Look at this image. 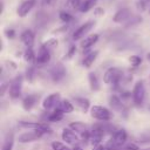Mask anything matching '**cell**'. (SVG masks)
<instances>
[{"instance_id":"obj_1","label":"cell","mask_w":150,"mask_h":150,"mask_svg":"<svg viewBox=\"0 0 150 150\" xmlns=\"http://www.w3.org/2000/svg\"><path fill=\"white\" fill-rule=\"evenodd\" d=\"M127 138H128L127 131L124 129H118L112 134L111 138L107 142L104 146L107 150H120L125 144Z\"/></svg>"},{"instance_id":"obj_2","label":"cell","mask_w":150,"mask_h":150,"mask_svg":"<svg viewBox=\"0 0 150 150\" xmlns=\"http://www.w3.org/2000/svg\"><path fill=\"white\" fill-rule=\"evenodd\" d=\"M123 77V73L121 69L116 68V67H111L109 69L105 70L104 75H103V82L105 84H112V86H118L121 80Z\"/></svg>"},{"instance_id":"obj_3","label":"cell","mask_w":150,"mask_h":150,"mask_svg":"<svg viewBox=\"0 0 150 150\" xmlns=\"http://www.w3.org/2000/svg\"><path fill=\"white\" fill-rule=\"evenodd\" d=\"M22 82H23V76L22 75H16L11 82H9V88H8V95L12 100H16L21 96V90H22Z\"/></svg>"},{"instance_id":"obj_4","label":"cell","mask_w":150,"mask_h":150,"mask_svg":"<svg viewBox=\"0 0 150 150\" xmlns=\"http://www.w3.org/2000/svg\"><path fill=\"white\" fill-rule=\"evenodd\" d=\"M131 96H132V102L135 103V105H142L143 104V101L145 97V88H144V83L142 80H139L135 83Z\"/></svg>"},{"instance_id":"obj_5","label":"cell","mask_w":150,"mask_h":150,"mask_svg":"<svg viewBox=\"0 0 150 150\" xmlns=\"http://www.w3.org/2000/svg\"><path fill=\"white\" fill-rule=\"evenodd\" d=\"M90 115L93 118L98 120V121H103V122H107L111 118L110 110L107 109L105 107H102V105H93L90 108Z\"/></svg>"},{"instance_id":"obj_6","label":"cell","mask_w":150,"mask_h":150,"mask_svg":"<svg viewBox=\"0 0 150 150\" xmlns=\"http://www.w3.org/2000/svg\"><path fill=\"white\" fill-rule=\"evenodd\" d=\"M19 128L22 129H30V130H42L46 134L47 132H52L50 128L48 127L47 123L45 122H27V121H20L18 123Z\"/></svg>"},{"instance_id":"obj_7","label":"cell","mask_w":150,"mask_h":150,"mask_svg":"<svg viewBox=\"0 0 150 150\" xmlns=\"http://www.w3.org/2000/svg\"><path fill=\"white\" fill-rule=\"evenodd\" d=\"M61 102V95L60 93H53L50 95H48L47 97H45L43 102H42V107L45 110H52V109H56L59 107Z\"/></svg>"},{"instance_id":"obj_8","label":"cell","mask_w":150,"mask_h":150,"mask_svg":"<svg viewBox=\"0 0 150 150\" xmlns=\"http://www.w3.org/2000/svg\"><path fill=\"white\" fill-rule=\"evenodd\" d=\"M69 128L75 131L77 135H80L81 139L84 142V141H89L90 138V131L87 129V125L82 122H71L69 124Z\"/></svg>"},{"instance_id":"obj_9","label":"cell","mask_w":150,"mask_h":150,"mask_svg":"<svg viewBox=\"0 0 150 150\" xmlns=\"http://www.w3.org/2000/svg\"><path fill=\"white\" fill-rule=\"evenodd\" d=\"M46 132L42 130H32L25 134H21L19 136V142L20 143H29V142H34L36 139H39L40 137H42V135H45Z\"/></svg>"},{"instance_id":"obj_10","label":"cell","mask_w":150,"mask_h":150,"mask_svg":"<svg viewBox=\"0 0 150 150\" xmlns=\"http://www.w3.org/2000/svg\"><path fill=\"white\" fill-rule=\"evenodd\" d=\"M49 76L54 82H60L66 76V68L62 66V63H56L52 67Z\"/></svg>"},{"instance_id":"obj_11","label":"cell","mask_w":150,"mask_h":150,"mask_svg":"<svg viewBox=\"0 0 150 150\" xmlns=\"http://www.w3.org/2000/svg\"><path fill=\"white\" fill-rule=\"evenodd\" d=\"M62 139L67 143V144H69V145H74V146H76V144L79 143V141H80V137L77 136V134L75 132V131H73L70 128H64L63 130H62Z\"/></svg>"},{"instance_id":"obj_12","label":"cell","mask_w":150,"mask_h":150,"mask_svg":"<svg viewBox=\"0 0 150 150\" xmlns=\"http://www.w3.org/2000/svg\"><path fill=\"white\" fill-rule=\"evenodd\" d=\"M95 26V22L94 21H88L86 23H83L82 26H80L73 34V39L74 40H80L82 38H84V35Z\"/></svg>"},{"instance_id":"obj_13","label":"cell","mask_w":150,"mask_h":150,"mask_svg":"<svg viewBox=\"0 0 150 150\" xmlns=\"http://www.w3.org/2000/svg\"><path fill=\"white\" fill-rule=\"evenodd\" d=\"M34 5H35V0H25V1H22L20 4V6L18 7V9H16L18 15L20 18L26 16L30 12V9L34 7Z\"/></svg>"},{"instance_id":"obj_14","label":"cell","mask_w":150,"mask_h":150,"mask_svg":"<svg viewBox=\"0 0 150 150\" xmlns=\"http://www.w3.org/2000/svg\"><path fill=\"white\" fill-rule=\"evenodd\" d=\"M109 105L112 108V110H115V111H117V112L123 114V112L127 111V109H125L124 104L122 103L121 98H120L118 96H116V95H111V96L109 97Z\"/></svg>"},{"instance_id":"obj_15","label":"cell","mask_w":150,"mask_h":150,"mask_svg":"<svg viewBox=\"0 0 150 150\" xmlns=\"http://www.w3.org/2000/svg\"><path fill=\"white\" fill-rule=\"evenodd\" d=\"M49 60H50V52H49V49H47L45 46H42V47L39 49V52H38L35 62H36L38 64H46V63L49 62Z\"/></svg>"},{"instance_id":"obj_16","label":"cell","mask_w":150,"mask_h":150,"mask_svg":"<svg viewBox=\"0 0 150 150\" xmlns=\"http://www.w3.org/2000/svg\"><path fill=\"white\" fill-rule=\"evenodd\" d=\"M73 103H74V107L76 109H79L81 112H87L90 109V102H89L88 98H84V97H74Z\"/></svg>"},{"instance_id":"obj_17","label":"cell","mask_w":150,"mask_h":150,"mask_svg":"<svg viewBox=\"0 0 150 150\" xmlns=\"http://www.w3.org/2000/svg\"><path fill=\"white\" fill-rule=\"evenodd\" d=\"M38 101H39V96L38 95H35V94L27 95L22 100V108L26 111H29V110H32L34 108V105L38 103Z\"/></svg>"},{"instance_id":"obj_18","label":"cell","mask_w":150,"mask_h":150,"mask_svg":"<svg viewBox=\"0 0 150 150\" xmlns=\"http://www.w3.org/2000/svg\"><path fill=\"white\" fill-rule=\"evenodd\" d=\"M129 18H130V11L128 8H122V9H120V11H117L115 13L112 20H114V22L121 23V22L127 21Z\"/></svg>"},{"instance_id":"obj_19","label":"cell","mask_w":150,"mask_h":150,"mask_svg":"<svg viewBox=\"0 0 150 150\" xmlns=\"http://www.w3.org/2000/svg\"><path fill=\"white\" fill-rule=\"evenodd\" d=\"M21 41L26 47H33V45H34V33L29 29L25 30L21 34Z\"/></svg>"},{"instance_id":"obj_20","label":"cell","mask_w":150,"mask_h":150,"mask_svg":"<svg viewBox=\"0 0 150 150\" xmlns=\"http://www.w3.org/2000/svg\"><path fill=\"white\" fill-rule=\"evenodd\" d=\"M62 117H63V111L60 108H56L53 112H49L45 116L46 121H48V122H59L62 120Z\"/></svg>"},{"instance_id":"obj_21","label":"cell","mask_w":150,"mask_h":150,"mask_svg":"<svg viewBox=\"0 0 150 150\" xmlns=\"http://www.w3.org/2000/svg\"><path fill=\"white\" fill-rule=\"evenodd\" d=\"M97 40H98V35H97V34H91V35L84 38V40L81 42V47H82L83 49H88V48H90L91 46H94V45L97 42Z\"/></svg>"},{"instance_id":"obj_22","label":"cell","mask_w":150,"mask_h":150,"mask_svg":"<svg viewBox=\"0 0 150 150\" xmlns=\"http://www.w3.org/2000/svg\"><path fill=\"white\" fill-rule=\"evenodd\" d=\"M14 145V135L13 132H7L1 146V150H12Z\"/></svg>"},{"instance_id":"obj_23","label":"cell","mask_w":150,"mask_h":150,"mask_svg":"<svg viewBox=\"0 0 150 150\" xmlns=\"http://www.w3.org/2000/svg\"><path fill=\"white\" fill-rule=\"evenodd\" d=\"M97 55H98V52H97V50H94V52H90V53H88V54L84 56L83 61H82L83 66H84L86 68H90V67H91V64L94 63V61L96 60Z\"/></svg>"},{"instance_id":"obj_24","label":"cell","mask_w":150,"mask_h":150,"mask_svg":"<svg viewBox=\"0 0 150 150\" xmlns=\"http://www.w3.org/2000/svg\"><path fill=\"white\" fill-rule=\"evenodd\" d=\"M88 81H89L90 89L93 91L100 90V82H98V79H97V76H96L95 73H89L88 74Z\"/></svg>"},{"instance_id":"obj_25","label":"cell","mask_w":150,"mask_h":150,"mask_svg":"<svg viewBox=\"0 0 150 150\" xmlns=\"http://www.w3.org/2000/svg\"><path fill=\"white\" fill-rule=\"evenodd\" d=\"M57 108H60L62 111H63V114H70V112H73L74 111V104L70 102V101H68V100H62L61 102H60V104H59V107Z\"/></svg>"},{"instance_id":"obj_26","label":"cell","mask_w":150,"mask_h":150,"mask_svg":"<svg viewBox=\"0 0 150 150\" xmlns=\"http://www.w3.org/2000/svg\"><path fill=\"white\" fill-rule=\"evenodd\" d=\"M96 1H97V0H83L82 4H81V6H80V9H79V11L82 12V13L88 12L89 9H91V8L95 6Z\"/></svg>"},{"instance_id":"obj_27","label":"cell","mask_w":150,"mask_h":150,"mask_svg":"<svg viewBox=\"0 0 150 150\" xmlns=\"http://www.w3.org/2000/svg\"><path fill=\"white\" fill-rule=\"evenodd\" d=\"M23 59L28 63H32V62H34L36 60V55L34 54L32 47H27V49L25 50V54H23Z\"/></svg>"},{"instance_id":"obj_28","label":"cell","mask_w":150,"mask_h":150,"mask_svg":"<svg viewBox=\"0 0 150 150\" xmlns=\"http://www.w3.org/2000/svg\"><path fill=\"white\" fill-rule=\"evenodd\" d=\"M52 149L53 150H73V149H69L66 144H63L61 142H57V141L52 143Z\"/></svg>"},{"instance_id":"obj_29","label":"cell","mask_w":150,"mask_h":150,"mask_svg":"<svg viewBox=\"0 0 150 150\" xmlns=\"http://www.w3.org/2000/svg\"><path fill=\"white\" fill-rule=\"evenodd\" d=\"M129 62L131 63L132 67H138L141 63H142V59L138 56V55H131L129 57Z\"/></svg>"},{"instance_id":"obj_30","label":"cell","mask_w":150,"mask_h":150,"mask_svg":"<svg viewBox=\"0 0 150 150\" xmlns=\"http://www.w3.org/2000/svg\"><path fill=\"white\" fill-rule=\"evenodd\" d=\"M138 139H139L138 142H141V143H149L150 142V131H145L142 135H139Z\"/></svg>"},{"instance_id":"obj_31","label":"cell","mask_w":150,"mask_h":150,"mask_svg":"<svg viewBox=\"0 0 150 150\" xmlns=\"http://www.w3.org/2000/svg\"><path fill=\"white\" fill-rule=\"evenodd\" d=\"M34 76H35V71H34V68H33V67H29V68H27V70H26V77H27V80H28L29 82H33V79H34Z\"/></svg>"},{"instance_id":"obj_32","label":"cell","mask_w":150,"mask_h":150,"mask_svg":"<svg viewBox=\"0 0 150 150\" xmlns=\"http://www.w3.org/2000/svg\"><path fill=\"white\" fill-rule=\"evenodd\" d=\"M60 19H61L63 22L68 23L69 21H71L73 16H71L69 13H67V12H61V13H60Z\"/></svg>"},{"instance_id":"obj_33","label":"cell","mask_w":150,"mask_h":150,"mask_svg":"<svg viewBox=\"0 0 150 150\" xmlns=\"http://www.w3.org/2000/svg\"><path fill=\"white\" fill-rule=\"evenodd\" d=\"M43 46H45L47 49L54 48V47H56V46H57V40H56V39H50V40H48L47 42H45V43H43Z\"/></svg>"},{"instance_id":"obj_34","label":"cell","mask_w":150,"mask_h":150,"mask_svg":"<svg viewBox=\"0 0 150 150\" xmlns=\"http://www.w3.org/2000/svg\"><path fill=\"white\" fill-rule=\"evenodd\" d=\"M120 150H141V149L138 148L137 144H135V143H129V144H124Z\"/></svg>"},{"instance_id":"obj_35","label":"cell","mask_w":150,"mask_h":150,"mask_svg":"<svg viewBox=\"0 0 150 150\" xmlns=\"http://www.w3.org/2000/svg\"><path fill=\"white\" fill-rule=\"evenodd\" d=\"M69 6L71 7V8H74V9H80V6H81V1L80 0H69Z\"/></svg>"},{"instance_id":"obj_36","label":"cell","mask_w":150,"mask_h":150,"mask_svg":"<svg viewBox=\"0 0 150 150\" xmlns=\"http://www.w3.org/2000/svg\"><path fill=\"white\" fill-rule=\"evenodd\" d=\"M5 34H6V36H7L8 39H13L14 35H15V32H14L13 29H6V30H5Z\"/></svg>"},{"instance_id":"obj_37","label":"cell","mask_w":150,"mask_h":150,"mask_svg":"<svg viewBox=\"0 0 150 150\" xmlns=\"http://www.w3.org/2000/svg\"><path fill=\"white\" fill-rule=\"evenodd\" d=\"M75 52H76L75 46H70V48H69V50H68V54H67V57H68V59H70V57L75 54Z\"/></svg>"},{"instance_id":"obj_38","label":"cell","mask_w":150,"mask_h":150,"mask_svg":"<svg viewBox=\"0 0 150 150\" xmlns=\"http://www.w3.org/2000/svg\"><path fill=\"white\" fill-rule=\"evenodd\" d=\"M6 88H9V84H7V83H2V84H1V90H0V95H1V96L5 95V90H6Z\"/></svg>"},{"instance_id":"obj_39","label":"cell","mask_w":150,"mask_h":150,"mask_svg":"<svg viewBox=\"0 0 150 150\" xmlns=\"http://www.w3.org/2000/svg\"><path fill=\"white\" fill-rule=\"evenodd\" d=\"M54 1H55V0H42L41 2H42L43 6H49V5H52Z\"/></svg>"},{"instance_id":"obj_40","label":"cell","mask_w":150,"mask_h":150,"mask_svg":"<svg viewBox=\"0 0 150 150\" xmlns=\"http://www.w3.org/2000/svg\"><path fill=\"white\" fill-rule=\"evenodd\" d=\"M93 150H107V149H105V146H103V145L98 144V145L94 146V149H93Z\"/></svg>"},{"instance_id":"obj_41","label":"cell","mask_w":150,"mask_h":150,"mask_svg":"<svg viewBox=\"0 0 150 150\" xmlns=\"http://www.w3.org/2000/svg\"><path fill=\"white\" fill-rule=\"evenodd\" d=\"M73 150H83V149H82L81 146H77V145H76V146H74V148H73Z\"/></svg>"},{"instance_id":"obj_42","label":"cell","mask_w":150,"mask_h":150,"mask_svg":"<svg viewBox=\"0 0 150 150\" xmlns=\"http://www.w3.org/2000/svg\"><path fill=\"white\" fill-rule=\"evenodd\" d=\"M146 59H148V61L150 62V53H148V54H146Z\"/></svg>"},{"instance_id":"obj_43","label":"cell","mask_w":150,"mask_h":150,"mask_svg":"<svg viewBox=\"0 0 150 150\" xmlns=\"http://www.w3.org/2000/svg\"><path fill=\"white\" fill-rule=\"evenodd\" d=\"M144 4H148V2H150V0H142Z\"/></svg>"},{"instance_id":"obj_44","label":"cell","mask_w":150,"mask_h":150,"mask_svg":"<svg viewBox=\"0 0 150 150\" xmlns=\"http://www.w3.org/2000/svg\"><path fill=\"white\" fill-rule=\"evenodd\" d=\"M142 150H150V148H145V149H142Z\"/></svg>"}]
</instances>
